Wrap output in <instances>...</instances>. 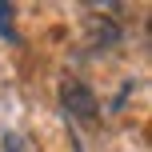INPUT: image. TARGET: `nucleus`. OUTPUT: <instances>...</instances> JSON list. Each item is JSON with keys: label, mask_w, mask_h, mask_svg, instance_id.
I'll return each instance as SVG.
<instances>
[{"label": "nucleus", "mask_w": 152, "mask_h": 152, "mask_svg": "<svg viewBox=\"0 0 152 152\" xmlns=\"http://www.w3.org/2000/svg\"><path fill=\"white\" fill-rule=\"evenodd\" d=\"M88 36H104V40H100V44H116V36H120V32H116V24H108V20H96V16H92V20H88Z\"/></svg>", "instance_id": "obj_2"}, {"label": "nucleus", "mask_w": 152, "mask_h": 152, "mask_svg": "<svg viewBox=\"0 0 152 152\" xmlns=\"http://www.w3.org/2000/svg\"><path fill=\"white\" fill-rule=\"evenodd\" d=\"M8 152H12V148H8Z\"/></svg>", "instance_id": "obj_5"}, {"label": "nucleus", "mask_w": 152, "mask_h": 152, "mask_svg": "<svg viewBox=\"0 0 152 152\" xmlns=\"http://www.w3.org/2000/svg\"><path fill=\"white\" fill-rule=\"evenodd\" d=\"M60 100H64V112L68 116H76V120H96V96H92V88L88 84H80V80H64L60 84Z\"/></svg>", "instance_id": "obj_1"}, {"label": "nucleus", "mask_w": 152, "mask_h": 152, "mask_svg": "<svg viewBox=\"0 0 152 152\" xmlns=\"http://www.w3.org/2000/svg\"><path fill=\"white\" fill-rule=\"evenodd\" d=\"M12 12H16V8L8 4V0H0V36H4V40H16V28H12Z\"/></svg>", "instance_id": "obj_3"}, {"label": "nucleus", "mask_w": 152, "mask_h": 152, "mask_svg": "<svg viewBox=\"0 0 152 152\" xmlns=\"http://www.w3.org/2000/svg\"><path fill=\"white\" fill-rule=\"evenodd\" d=\"M76 152H80V144H76Z\"/></svg>", "instance_id": "obj_4"}]
</instances>
